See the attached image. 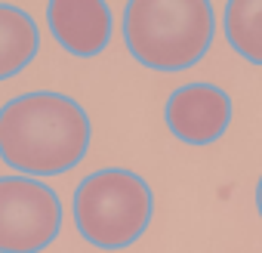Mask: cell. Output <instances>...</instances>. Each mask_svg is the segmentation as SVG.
Here are the masks:
<instances>
[{
    "instance_id": "cell-4",
    "label": "cell",
    "mask_w": 262,
    "mask_h": 253,
    "mask_svg": "<svg viewBox=\"0 0 262 253\" xmlns=\"http://www.w3.org/2000/svg\"><path fill=\"white\" fill-rule=\"evenodd\" d=\"M62 231V201L34 176H0V253H40Z\"/></svg>"
},
{
    "instance_id": "cell-1",
    "label": "cell",
    "mask_w": 262,
    "mask_h": 253,
    "mask_svg": "<svg viewBox=\"0 0 262 253\" xmlns=\"http://www.w3.org/2000/svg\"><path fill=\"white\" fill-rule=\"evenodd\" d=\"M90 139V114L65 93L34 90L0 108V161L22 176L43 179L74 170Z\"/></svg>"
},
{
    "instance_id": "cell-2",
    "label": "cell",
    "mask_w": 262,
    "mask_h": 253,
    "mask_svg": "<svg viewBox=\"0 0 262 253\" xmlns=\"http://www.w3.org/2000/svg\"><path fill=\"white\" fill-rule=\"evenodd\" d=\"M216 37L210 0H126L123 44L151 71H185L198 65Z\"/></svg>"
},
{
    "instance_id": "cell-6",
    "label": "cell",
    "mask_w": 262,
    "mask_h": 253,
    "mask_svg": "<svg viewBox=\"0 0 262 253\" xmlns=\"http://www.w3.org/2000/svg\"><path fill=\"white\" fill-rule=\"evenodd\" d=\"M47 25L65 53L93 59L108 47L114 19L105 0H50Z\"/></svg>"
},
{
    "instance_id": "cell-8",
    "label": "cell",
    "mask_w": 262,
    "mask_h": 253,
    "mask_svg": "<svg viewBox=\"0 0 262 253\" xmlns=\"http://www.w3.org/2000/svg\"><path fill=\"white\" fill-rule=\"evenodd\" d=\"M228 47L250 65H262V0H228L222 13Z\"/></svg>"
},
{
    "instance_id": "cell-5",
    "label": "cell",
    "mask_w": 262,
    "mask_h": 253,
    "mask_svg": "<svg viewBox=\"0 0 262 253\" xmlns=\"http://www.w3.org/2000/svg\"><path fill=\"white\" fill-rule=\"evenodd\" d=\"M231 96L216 83H182L164 105L167 130L185 145H210L231 126Z\"/></svg>"
},
{
    "instance_id": "cell-3",
    "label": "cell",
    "mask_w": 262,
    "mask_h": 253,
    "mask_svg": "<svg viewBox=\"0 0 262 253\" xmlns=\"http://www.w3.org/2000/svg\"><path fill=\"white\" fill-rule=\"evenodd\" d=\"M71 207L74 225L86 244L99 250H123L148 231L155 195L139 173L105 167L80 179Z\"/></svg>"
},
{
    "instance_id": "cell-7",
    "label": "cell",
    "mask_w": 262,
    "mask_h": 253,
    "mask_svg": "<svg viewBox=\"0 0 262 253\" xmlns=\"http://www.w3.org/2000/svg\"><path fill=\"white\" fill-rule=\"evenodd\" d=\"M40 50V31L34 19L13 7L0 4V80L22 74Z\"/></svg>"
},
{
    "instance_id": "cell-9",
    "label": "cell",
    "mask_w": 262,
    "mask_h": 253,
    "mask_svg": "<svg viewBox=\"0 0 262 253\" xmlns=\"http://www.w3.org/2000/svg\"><path fill=\"white\" fill-rule=\"evenodd\" d=\"M256 210H259V216H262V176H259V182H256Z\"/></svg>"
}]
</instances>
